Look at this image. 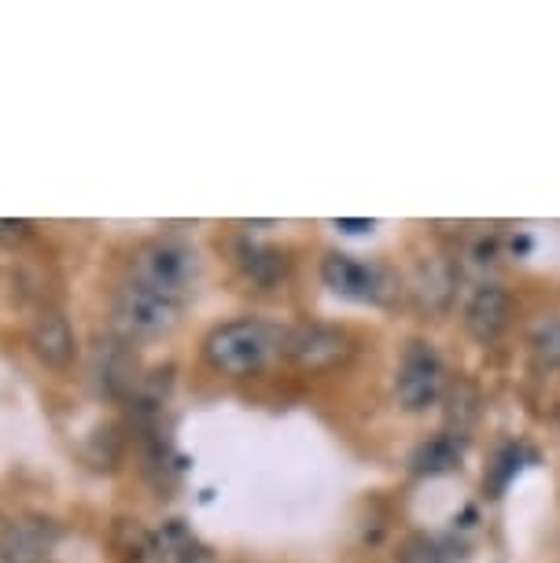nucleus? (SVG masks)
Wrapping results in <instances>:
<instances>
[{
    "mask_svg": "<svg viewBox=\"0 0 560 563\" xmlns=\"http://www.w3.org/2000/svg\"><path fill=\"white\" fill-rule=\"evenodd\" d=\"M281 335L284 328L255 321V317L226 321L207 332L204 361L221 376H255L273 357H281Z\"/></svg>",
    "mask_w": 560,
    "mask_h": 563,
    "instance_id": "1",
    "label": "nucleus"
},
{
    "mask_svg": "<svg viewBox=\"0 0 560 563\" xmlns=\"http://www.w3.org/2000/svg\"><path fill=\"white\" fill-rule=\"evenodd\" d=\"M196 273H199V258L193 243H185L182 236H155L133 254L130 280L185 302L196 284Z\"/></svg>",
    "mask_w": 560,
    "mask_h": 563,
    "instance_id": "2",
    "label": "nucleus"
},
{
    "mask_svg": "<svg viewBox=\"0 0 560 563\" xmlns=\"http://www.w3.org/2000/svg\"><path fill=\"white\" fill-rule=\"evenodd\" d=\"M442 390H447V365H442L439 350L414 339L395 368V398L406 412H428L439 406Z\"/></svg>",
    "mask_w": 560,
    "mask_h": 563,
    "instance_id": "3",
    "label": "nucleus"
},
{
    "mask_svg": "<svg viewBox=\"0 0 560 563\" xmlns=\"http://www.w3.org/2000/svg\"><path fill=\"white\" fill-rule=\"evenodd\" d=\"M281 357L299 372H332L354 357V339L336 324H292L281 335Z\"/></svg>",
    "mask_w": 560,
    "mask_h": 563,
    "instance_id": "4",
    "label": "nucleus"
},
{
    "mask_svg": "<svg viewBox=\"0 0 560 563\" xmlns=\"http://www.w3.org/2000/svg\"><path fill=\"white\" fill-rule=\"evenodd\" d=\"M182 313H185V302L171 299V295H158L136 280H125L119 295H114V324L130 339L166 335L182 321Z\"/></svg>",
    "mask_w": 560,
    "mask_h": 563,
    "instance_id": "5",
    "label": "nucleus"
},
{
    "mask_svg": "<svg viewBox=\"0 0 560 563\" xmlns=\"http://www.w3.org/2000/svg\"><path fill=\"white\" fill-rule=\"evenodd\" d=\"M26 339H30V350L41 365L48 368H70L74 357H78V339H74V328L67 321V313L56 310V306H45V310L34 313V321L26 328Z\"/></svg>",
    "mask_w": 560,
    "mask_h": 563,
    "instance_id": "6",
    "label": "nucleus"
},
{
    "mask_svg": "<svg viewBox=\"0 0 560 563\" xmlns=\"http://www.w3.org/2000/svg\"><path fill=\"white\" fill-rule=\"evenodd\" d=\"M321 280L351 302H380L387 291L384 273H380L376 265L358 262L351 254H336V251L321 262Z\"/></svg>",
    "mask_w": 560,
    "mask_h": 563,
    "instance_id": "7",
    "label": "nucleus"
},
{
    "mask_svg": "<svg viewBox=\"0 0 560 563\" xmlns=\"http://www.w3.org/2000/svg\"><path fill=\"white\" fill-rule=\"evenodd\" d=\"M59 527L48 519H12L0 527V563H48Z\"/></svg>",
    "mask_w": 560,
    "mask_h": 563,
    "instance_id": "8",
    "label": "nucleus"
},
{
    "mask_svg": "<svg viewBox=\"0 0 560 563\" xmlns=\"http://www.w3.org/2000/svg\"><path fill=\"white\" fill-rule=\"evenodd\" d=\"M513 321V295L502 284H480L464 302V328L475 343H498Z\"/></svg>",
    "mask_w": 560,
    "mask_h": 563,
    "instance_id": "9",
    "label": "nucleus"
},
{
    "mask_svg": "<svg viewBox=\"0 0 560 563\" xmlns=\"http://www.w3.org/2000/svg\"><path fill=\"white\" fill-rule=\"evenodd\" d=\"M204 549H199L196 534L182 519H171L163 530L152 534V563H199Z\"/></svg>",
    "mask_w": 560,
    "mask_h": 563,
    "instance_id": "10",
    "label": "nucleus"
},
{
    "mask_svg": "<svg viewBox=\"0 0 560 563\" xmlns=\"http://www.w3.org/2000/svg\"><path fill=\"white\" fill-rule=\"evenodd\" d=\"M461 453H464V442L458 434L447 431V434H436L431 442L420 445L414 453V461H409V467H414L417 475H442L461 464Z\"/></svg>",
    "mask_w": 560,
    "mask_h": 563,
    "instance_id": "11",
    "label": "nucleus"
},
{
    "mask_svg": "<svg viewBox=\"0 0 560 563\" xmlns=\"http://www.w3.org/2000/svg\"><path fill=\"white\" fill-rule=\"evenodd\" d=\"M450 560H453V545L442 538H431V534L406 538L403 549H398V563H450Z\"/></svg>",
    "mask_w": 560,
    "mask_h": 563,
    "instance_id": "12",
    "label": "nucleus"
},
{
    "mask_svg": "<svg viewBox=\"0 0 560 563\" xmlns=\"http://www.w3.org/2000/svg\"><path fill=\"white\" fill-rule=\"evenodd\" d=\"M531 350H535V357L542 361V365L560 368V317H553V321H542L535 328Z\"/></svg>",
    "mask_w": 560,
    "mask_h": 563,
    "instance_id": "13",
    "label": "nucleus"
},
{
    "mask_svg": "<svg viewBox=\"0 0 560 563\" xmlns=\"http://www.w3.org/2000/svg\"><path fill=\"white\" fill-rule=\"evenodd\" d=\"M34 236V225L30 221H0V240L4 243H19Z\"/></svg>",
    "mask_w": 560,
    "mask_h": 563,
    "instance_id": "14",
    "label": "nucleus"
},
{
    "mask_svg": "<svg viewBox=\"0 0 560 563\" xmlns=\"http://www.w3.org/2000/svg\"><path fill=\"white\" fill-rule=\"evenodd\" d=\"M340 229H347V232H358V229H369V221H340Z\"/></svg>",
    "mask_w": 560,
    "mask_h": 563,
    "instance_id": "15",
    "label": "nucleus"
}]
</instances>
